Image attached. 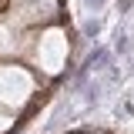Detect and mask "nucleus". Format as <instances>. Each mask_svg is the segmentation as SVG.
I'll return each mask as SVG.
<instances>
[{
  "label": "nucleus",
  "mask_w": 134,
  "mask_h": 134,
  "mask_svg": "<svg viewBox=\"0 0 134 134\" xmlns=\"http://www.w3.org/2000/svg\"><path fill=\"white\" fill-rule=\"evenodd\" d=\"M44 77L27 60H0V107L24 114L34 100L40 97Z\"/></svg>",
  "instance_id": "obj_1"
},
{
  "label": "nucleus",
  "mask_w": 134,
  "mask_h": 134,
  "mask_svg": "<svg viewBox=\"0 0 134 134\" xmlns=\"http://www.w3.org/2000/svg\"><path fill=\"white\" fill-rule=\"evenodd\" d=\"M24 24V27H47V24H60V0H7L0 3Z\"/></svg>",
  "instance_id": "obj_3"
},
{
  "label": "nucleus",
  "mask_w": 134,
  "mask_h": 134,
  "mask_svg": "<svg viewBox=\"0 0 134 134\" xmlns=\"http://www.w3.org/2000/svg\"><path fill=\"white\" fill-rule=\"evenodd\" d=\"M67 54H70V40L60 24H47V27H37L34 30V40H30V50H27V64L44 77H57L60 70L67 67Z\"/></svg>",
  "instance_id": "obj_2"
}]
</instances>
